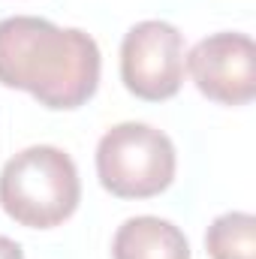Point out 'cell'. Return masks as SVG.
Returning a JSON list of instances; mask_svg holds the SVG:
<instances>
[{
  "label": "cell",
  "mask_w": 256,
  "mask_h": 259,
  "mask_svg": "<svg viewBox=\"0 0 256 259\" xmlns=\"http://www.w3.org/2000/svg\"><path fill=\"white\" fill-rule=\"evenodd\" d=\"M205 247L211 259H256V217L247 211L220 214L205 232Z\"/></svg>",
  "instance_id": "obj_7"
},
{
  "label": "cell",
  "mask_w": 256,
  "mask_h": 259,
  "mask_svg": "<svg viewBox=\"0 0 256 259\" xmlns=\"http://www.w3.org/2000/svg\"><path fill=\"white\" fill-rule=\"evenodd\" d=\"M100 46L91 33L36 15L0 21V84L27 91L46 109H78L100 88Z\"/></svg>",
  "instance_id": "obj_1"
},
{
  "label": "cell",
  "mask_w": 256,
  "mask_h": 259,
  "mask_svg": "<svg viewBox=\"0 0 256 259\" xmlns=\"http://www.w3.org/2000/svg\"><path fill=\"white\" fill-rule=\"evenodd\" d=\"M199 94L220 106H247L256 97V46L247 33H211L187 55Z\"/></svg>",
  "instance_id": "obj_5"
},
{
  "label": "cell",
  "mask_w": 256,
  "mask_h": 259,
  "mask_svg": "<svg viewBox=\"0 0 256 259\" xmlns=\"http://www.w3.org/2000/svg\"><path fill=\"white\" fill-rule=\"evenodd\" d=\"M81 199L72 157L52 145L15 154L0 172V208L27 229H52L69 220Z\"/></svg>",
  "instance_id": "obj_2"
},
{
  "label": "cell",
  "mask_w": 256,
  "mask_h": 259,
  "mask_svg": "<svg viewBox=\"0 0 256 259\" xmlns=\"http://www.w3.org/2000/svg\"><path fill=\"white\" fill-rule=\"evenodd\" d=\"M97 175L118 199L160 196L175 178V145L148 124H118L97 145Z\"/></svg>",
  "instance_id": "obj_3"
},
{
  "label": "cell",
  "mask_w": 256,
  "mask_h": 259,
  "mask_svg": "<svg viewBox=\"0 0 256 259\" xmlns=\"http://www.w3.org/2000/svg\"><path fill=\"white\" fill-rule=\"evenodd\" d=\"M0 259H24V253H21V247L12 238L0 235Z\"/></svg>",
  "instance_id": "obj_8"
},
{
  "label": "cell",
  "mask_w": 256,
  "mask_h": 259,
  "mask_svg": "<svg viewBox=\"0 0 256 259\" xmlns=\"http://www.w3.org/2000/svg\"><path fill=\"white\" fill-rule=\"evenodd\" d=\"M121 81L133 97L160 103L184 84V36L169 21H139L121 42Z\"/></svg>",
  "instance_id": "obj_4"
},
{
  "label": "cell",
  "mask_w": 256,
  "mask_h": 259,
  "mask_svg": "<svg viewBox=\"0 0 256 259\" xmlns=\"http://www.w3.org/2000/svg\"><path fill=\"white\" fill-rule=\"evenodd\" d=\"M115 259H190L184 232L160 217H130L115 232Z\"/></svg>",
  "instance_id": "obj_6"
}]
</instances>
